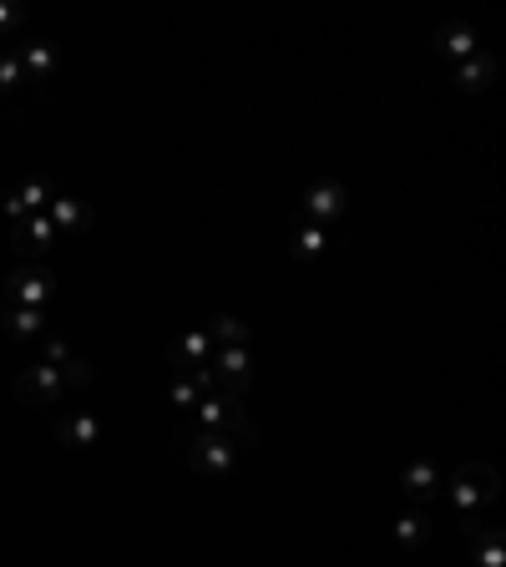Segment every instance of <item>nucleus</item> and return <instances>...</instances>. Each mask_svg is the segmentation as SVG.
I'll use <instances>...</instances> for the list:
<instances>
[{
    "label": "nucleus",
    "instance_id": "nucleus-10",
    "mask_svg": "<svg viewBox=\"0 0 506 567\" xmlns=\"http://www.w3.org/2000/svg\"><path fill=\"white\" fill-rule=\"evenodd\" d=\"M309 213H315V218H340L344 213V188L340 182H315V188H309Z\"/></svg>",
    "mask_w": 506,
    "mask_h": 567
},
{
    "label": "nucleus",
    "instance_id": "nucleus-7",
    "mask_svg": "<svg viewBox=\"0 0 506 567\" xmlns=\"http://www.w3.org/2000/svg\"><path fill=\"white\" fill-rule=\"evenodd\" d=\"M436 461H411V466L400 471V492H405V501L411 507H425V501H436Z\"/></svg>",
    "mask_w": 506,
    "mask_h": 567
},
{
    "label": "nucleus",
    "instance_id": "nucleus-14",
    "mask_svg": "<svg viewBox=\"0 0 506 567\" xmlns=\"http://www.w3.org/2000/svg\"><path fill=\"white\" fill-rule=\"evenodd\" d=\"M5 324H11L15 340H31V334H42V309H11Z\"/></svg>",
    "mask_w": 506,
    "mask_h": 567
},
{
    "label": "nucleus",
    "instance_id": "nucleus-15",
    "mask_svg": "<svg viewBox=\"0 0 506 567\" xmlns=\"http://www.w3.org/2000/svg\"><path fill=\"white\" fill-rule=\"evenodd\" d=\"M456 76H461L466 92H476V86H486V82H492V56H481V61H466V67L456 71Z\"/></svg>",
    "mask_w": 506,
    "mask_h": 567
},
{
    "label": "nucleus",
    "instance_id": "nucleus-3",
    "mask_svg": "<svg viewBox=\"0 0 506 567\" xmlns=\"http://www.w3.org/2000/svg\"><path fill=\"white\" fill-rule=\"evenodd\" d=\"M61 395H67V386H61V375H56L46 361L15 375V401L42 405V411H56V405H61Z\"/></svg>",
    "mask_w": 506,
    "mask_h": 567
},
{
    "label": "nucleus",
    "instance_id": "nucleus-2",
    "mask_svg": "<svg viewBox=\"0 0 506 567\" xmlns=\"http://www.w3.org/2000/svg\"><path fill=\"white\" fill-rule=\"evenodd\" d=\"M51 290H56V279L46 274L42 263H26V269L11 274V284H0V299L11 309H42L51 299Z\"/></svg>",
    "mask_w": 506,
    "mask_h": 567
},
{
    "label": "nucleus",
    "instance_id": "nucleus-6",
    "mask_svg": "<svg viewBox=\"0 0 506 567\" xmlns=\"http://www.w3.org/2000/svg\"><path fill=\"white\" fill-rule=\"evenodd\" d=\"M102 430H107V421L92 411H67V415H56V436L67 446H96L102 441Z\"/></svg>",
    "mask_w": 506,
    "mask_h": 567
},
{
    "label": "nucleus",
    "instance_id": "nucleus-11",
    "mask_svg": "<svg viewBox=\"0 0 506 567\" xmlns=\"http://www.w3.org/2000/svg\"><path fill=\"white\" fill-rule=\"evenodd\" d=\"M431 538H436V522H431L425 512H415V517H405V522H396V542H405L411 553H421Z\"/></svg>",
    "mask_w": 506,
    "mask_h": 567
},
{
    "label": "nucleus",
    "instance_id": "nucleus-16",
    "mask_svg": "<svg viewBox=\"0 0 506 567\" xmlns=\"http://www.w3.org/2000/svg\"><path fill=\"white\" fill-rule=\"evenodd\" d=\"M299 249H304V253H319V249H325V234H319V223L299 234Z\"/></svg>",
    "mask_w": 506,
    "mask_h": 567
},
{
    "label": "nucleus",
    "instance_id": "nucleus-12",
    "mask_svg": "<svg viewBox=\"0 0 506 567\" xmlns=\"http://www.w3.org/2000/svg\"><path fill=\"white\" fill-rule=\"evenodd\" d=\"M46 218H51V228H86V208L77 203V198H51V208H46Z\"/></svg>",
    "mask_w": 506,
    "mask_h": 567
},
{
    "label": "nucleus",
    "instance_id": "nucleus-5",
    "mask_svg": "<svg viewBox=\"0 0 506 567\" xmlns=\"http://www.w3.org/2000/svg\"><path fill=\"white\" fill-rule=\"evenodd\" d=\"M51 238H56V228H51V218H46V213H31V218H11V244H15L21 253H31V259L51 249Z\"/></svg>",
    "mask_w": 506,
    "mask_h": 567
},
{
    "label": "nucleus",
    "instance_id": "nucleus-4",
    "mask_svg": "<svg viewBox=\"0 0 506 567\" xmlns=\"http://www.w3.org/2000/svg\"><path fill=\"white\" fill-rule=\"evenodd\" d=\"M188 461L203 471V476H223V471H233V441L219 436V430H192Z\"/></svg>",
    "mask_w": 506,
    "mask_h": 567
},
{
    "label": "nucleus",
    "instance_id": "nucleus-9",
    "mask_svg": "<svg viewBox=\"0 0 506 567\" xmlns=\"http://www.w3.org/2000/svg\"><path fill=\"white\" fill-rule=\"evenodd\" d=\"M51 182H26L21 193H11V203H5V213L11 218H31V213H46L51 208Z\"/></svg>",
    "mask_w": 506,
    "mask_h": 567
},
{
    "label": "nucleus",
    "instance_id": "nucleus-13",
    "mask_svg": "<svg viewBox=\"0 0 506 567\" xmlns=\"http://www.w3.org/2000/svg\"><path fill=\"white\" fill-rule=\"evenodd\" d=\"M436 42H440V51H451V56H476V31L471 26H446Z\"/></svg>",
    "mask_w": 506,
    "mask_h": 567
},
{
    "label": "nucleus",
    "instance_id": "nucleus-1",
    "mask_svg": "<svg viewBox=\"0 0 506 567\" xmlns=\"http://www.w3.org/2000/svg\"><path fill=\"white\" fill-rule=\"evenodd\" d=\"M496 492H502V476H496L486 461H466V466H456L451 501H456V517H461L466 532H476L481 527V512L496 501Z\"/></svg>",
    "mask_w": 506,
    "mask_h": 567
},
{
    "label": "nucleus",
    "instance_id": "nucleus-8",
    "mask_svg": "<svg viewBox=\"0 0 506 567\" xmlns=\"http://www.w3.org/2000/svg\"><path fill=\"white\" fill-rule=\"evenodd\" d=\"M15 61H21V76L26 82H51L56 51L46 42H15Z\"/></svg>",
    "mask_w": 506,
    "mask_h": 567
}]
</instances>
